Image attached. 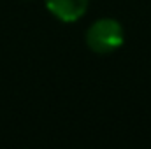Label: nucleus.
I'll use <instances>...</instances> for the list:
<instances>
[{
    "label": "nucleus",
    "instance_id": "2",
    "mask_svg": "<svg viewBox=\"0 0 151 149\" xmlns=\"http://www.w3.org/2000/svg\"><path fill=\"white\" fill-rule=\"evenodd\" d=\"M46 9L63 23H74L84 16L90 0H44Z\"/></svg>",
    "mask_w": 151,
    "mask_h": 149
},
{
    "label": "nucleus",
    "instance_id": "1",
    "mask_svg": "<svg viewBox=\"0 0 151 149\" xmlns=\"http://www.w3.org/2000/svg\"><path fill=\"white\" fill-rule=\"evenodd\" d=\"M125 42V32L118 19L100 18L86 30V46L97 54H109L119 49Z\"/></svg>",
    "mask_w": 151,
    "mask_h": 149
}]
</instances>
